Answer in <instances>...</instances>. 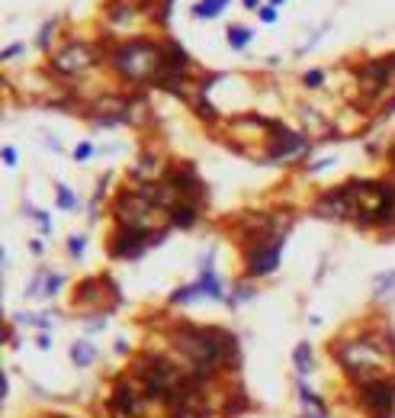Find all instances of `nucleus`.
<instances>
[{"label":"nucleus","instance_id":"f257e3e1","mask_svg":"<svg viewBox=\"0 0 395 418\" xmlns=\"http://www.w3.org/2000/svg\"><path fill=\"white\" fill-rule=\"evenodd\" d=\"M174 344L190 361V373L196 380L215 376L222 367L238 364V341L225 328H202V325H180L174 331Z\"/></svg>","mask_w":395,"mask_h":418},{"label":"nucleus","instance_id":"f03ea898","mask_svg":"<svg viewBox=\"0 0 395 418\" xmlns=\"http://www.w3.org/2000/svg\"><path fill=\"white\" fill-rule=\"evenodd\" d=\"M357 193V225L363 229H389L395 225V187L373 184V181H354Z\"/></svg>","mask_w":395,"mask_h":418},{"label":"nucleus","instance_id":"7ed1b4c3","mask_svg":"<svg viewBox=\"0 0 395 418\" xmlns=\"http://www.w3.org/2000/svg\"><path fill=\"white\" fill-rule=\"evenodd\" d=\"M110 65L129 81H154L161 74V65H164V45L141 42V39L116 45L110 52Z\"/></svg>","mask_w":395,"mask_h":418},{"label":"nucleus","instance_id":"20e7f679","mask_svg":"<svg viewBox=\"0 0 395 418\" xmlns=\"http://www.w3.org/2000/svg\"><path fill=\"white\" fill-rule=\"evenodd\" d=\"M161 206L154 203L145 187H135V190H122V193L116 196L113 203V216L119 225H126V229H141V232H164L161 225H154L158 219Z\"/></svg>","mask_w":395,"mask_h":418},{"label":"nucleus","instance_id":"39448f33","mask_svg":"<svg viewBox=\"0 0 395 418\" xmlns=\"http://www.w3.org/2000/svg\"><path fill=\"white\" fill-rule=\"evenodd\" d=\"M315 216L318 219H334V222H344V219L357 222V193H354V187L338 184V187H331L328 193H321L315 200Z\"/></svg>","mask_w":395,"mask_h":418},{"label":"nucleus","instance_id":"423d86ee","mask_svg":"<svg viewBox=\"0 0 395 418\" xmlns=\"http://www.w3.org/2000/svg\"><path fill=\"white\" fill-rule=\"evenodd\" d=\"M267 132H273L270 148H267V161H273V164H289L293 158H302L308 151V138L299 132H289L280 123H267Z\"/></svg>","mask_w":395,"mask_h":418},{"label":"nucleus","instance_id":"0eeeda50","mask_svg":"<svg viewBox=\"0 0 395 418\" xmlns=\"http://www.w3.org/2000/svg\"><path fill=\"white\" fill-rule=\"evenodd\" d=\"M100 62V49L90 42H68L65 49H58L52 58V68L58 74H80Z\"/></svg>","mask_w":395,"mask_h":418},{"label":"nucleus","instance_id":"6e6552de","mask_svg":"<svg viewBox=\"0 0 395 418\" xmlns=\"http://www.w3.org/2000/svg\"><path fill=\"white\" fill-rule=\"evenodd\" d=\"M360 402L373 418H392V412H395V383H389L386 376L366 380V383H360Z\"/></svg>","mask_w":395,"mask_h":418},{"label":"nucleus","instance_id":"1a4fd4ad","mask_svg":"<svg viewBox=\"0 0 395 418\" xmlns=\"http://www.w3.org/2000/svg\"><path fill=\"white\" fill-rule=\"evenodd\" d=\"M161 238H164V232H141V229H126V225H119V229L113 232L110 254L113 257H138L141 251L158 245Z\"/></svg>","mask_w":395,"mask_h":418},{"label":"nucleus","instance_id":"9d476101","mask_svg":"<svg viewBox=\"0 0 395 418\" xmlns=\"http://www.w3.org/2000/svg\"><path fill=\"white\" fill-rule=\"evenodd\" d=\"M164 187L171 190L177 200H190V203H199V206H202V200H206V187H202V181L196 177L193 164H180V167H174V171H167Z\"/></svg>","mask_w":395,"mask_h":418},{"label":"nucleus","instance_id":"9b49d317","mask_svg":"<svg viewBox=\"0 0 395 418\" xmlns=\"http://www.w3.org/2000/svg\"><path fill=\"white\" fill-rule=\"evenodd\" d=\"M392 71H395V55H392V62H386V58H373V62H366L360 71H357V81H360L366 100L379 97V93L389 87L392 84Z\"/></svg>","mask_w":395,"mask_h":418},{"label":"nucleus","instance_id":"f8f14e48","mask_svg":"<svg viewBox=\"0 0 395 418\" xmlns=\"http://www.w3.org/2000/svg\"><path fill=\"white\" fill-rule=\"evenodd\" d=\"M199 219V203H190V200H177L171 209H167V222L177 225V229H190L196 225Z\"/></svg>","mask_w":395,"mask_h":418},{"label":"nucleus","instance_id":"ddd939ff","mask_svg":"<svg viewBox=\"0 0 395 418\" xmlns=\"http://www.w3.org/2000/svg\"><path fill=\"white\" fill-rule=\"evenodd\" d=\"M71 361H74V367L87 370L93 361H97V348H93L90 341H74L71 344Z\"/></svg>","mask_w":395,"mask_h":418},{"label":"nucleus","instance_id":"4468645a","mask_svg":"<svg viewBox=\"0 0 395 418\" xmlns=\"http://www.w3.org/2000/svg\"><path fill=\"white\" fill-rule=\"evenodd\" d=\"M225 7H228V0H199V4L193 7V16H199V19H212V16H219Z\"/></svg>","mask_w":395,"mask_h":418},{"label":"nucleus","instance_id":"2eb2a0df","mask_svg":"<svg viewBox=\"0 0 395 418\" xmlns=\"http://www.w3.org/2000/svg\"><path fill=\"white\" fill-rule=\"evenodd\" d=\"M293 361H296V367H299V373H312V344L308 341H302V344H296V354H293Z\"/></svg>","mask_w":395,"mask_h":418},{"label":"nucleus","instance_id":"dca6fc26","mask_svg":"<svg viewBox=\"0 0 395 418\" xmlns=\"http://www.w3.org/2000/svg\"><path fill=\"white\" fill-rule=\"evenodd\" d=\"M251 39H254V32H251L247 26H232V29H228V45H232V49H238V52L247 49Z\"/></svg>","mask_w":395,"mask_h":418},{"label":"nucleus","instance_id":"f3484780","mask_svg":"<svg viewBox=\"0 0 395 418\" xmlns=\"http://www.w3.org/2000/svg\"><path fill=\"white\" fill-rule=\"evenodd\" d=\"M58 206H61L65 212L77 206V196H74V190H71V187H65V184H58Z\"/></svg>","mask_w":395,"mask_h":418},{"label":"nucleus","instance_id":"a211bd4d","mask_svg":"<svg viewBox=\"0 0 395 418\" xmlns=\"http://www.w3.org/2000/svg\"><path fill=\"white\" fill-rule=\"evenodd\" d=\"M84 248H87V238H84V235H71V238H68V254H71V257H80Z\"/></svg>","mask_w":395,"mask_h":418},{"label":"nucleus","instance_id":"6ab92c4d","mask_svg":"<svg viewBox=\"0 0 395 418\" xmlns=\"http://www.w3.org/2000/svg\"><path fill=\"white\" fill-rule=\"evenodd\" d=\"M302 84H305L308 90H318L321 84H325V71H321V68H315V71H308V74L302 77Z\"/></svg>","mask_w":395,"mask_h":418},{"label":"nucleus","instance_id":"aec40b11","mask_svg":"<svg viewBox=\"0 0 395 418\" xmlns=\"http://www.w3.org/2000/svg\"><path fill=\"white\" fill-rule=\"evenodd\" d=\"M61 286H65V277H61V273H52V277L45 280V296H55Z\"/></svg>","mask_w":395,"mask_h":418},{"label":"nucleus","instance_id":"412c9836","mask_svg":"<svg viewBox=\"0 0 395 418\" xmlns=\"http://www.w3.org/2000/svg\"><path fill=\"white\" fill-rule=\"evenodd\" d=\"M93 151H97V148H93L90 142H80V145L74 148V158L77 161H87V158H93Z\"/></svg>","mask_w":395,"mask_h":418},{"label":"nucleus","instance_id":"4be33fe9","mask_svg":"<svg viewBox=\"0 0 395 418\" xmlns=\"http://www.w3.org/2000/svg\"><path fill=\"white\" fill-rule=\"evenodd\" d=\"M254 296V286H247V283H241L238 290L232 293V303H241V300H251Z\"/></svg>","mask_w":395,"mask_h":418},{"label":"nucleus","instance_id":"5701e85b","mask_svg":"<svg viewBox=\"0 0 395 418\" xmlns=\"http://www.w3.org/2000/svg\"><path fill=\"white\" fill-rule=\"evenodd\" d=\"M257 13H260V19H263V23H277V7H270V4H267V7H260Z\"/></svg>","mask_w":395,"mask_h":418},{"label":"nucleus","instance_id":"b1692460","mask_svg":"<svg viewBox=\"0 0 395 418\" xmlns=\"http://www.w3.org/2000/svg\"><path fill=\"white\" fill-rule=\"evenodd\" d=\"M16 158H19L16 148H4V164H7V167H13V164H16Z\"/></svg>","mask_w":395,"mask_h":418},{"label":"nucleus","instance_id":"393cba45","mask_svg":"<svg viewBox=\"0 0 395 418\" xmlns=\"http://www.w3.org/2000/svg\"><path fill=\"white\" fill-rule=\"evenodd\" d=\"M103 325H106V319H103V315H100V319H93V322H84V328H87V331H100Z\"/></svg>","mask_w":395,"mask_h":418},{"label":"nucleus","instance_id":"a878e982","mask_svg":"<svg viewBox=\"0 0 395 418\" xmlns=\"http://www.w3.org/2000/svg\"><path fill=\"white\" fill-rule=\"evenodd\" d=\"M13 55H23V45H10V49H4V62H10Z\"/></svg>","mask_w":395,"mask_h":418},{"label":"nucleus","instance_id":"bb28decb","mask_svg":"<svg viewBox=\"0 0 395 418\" xmlns=\"http://www.w3.org/2000/svg\"><path fill=\"white\" fill-rule=\"evenodd\" d=\"M10 396V380H7V373L0 376V399H7Z\"/></svg>","mask_w":395,"mask_h":418},{"label":"nucleus","instance_id":"cd10ccee","mask_svg":"<svg viewBox=\"0 0 395 418\" xmlns=\"http://www.w3.org/2000/svg\"><path fill=\"white\" fill-rule=\"evenodd\" d=\"M35 344H39L42 351H49V348H52V338H49V334H39V338H35Z\"/></svg>","mask_w":395,"mask_h":418},{"label":"nucleus","instance_id":"c85d7f7f","mask_svg":"<svg viewBox=\"0 0 395 418\" xmlns=\"http://www.w3.org/2000/svg\"><path fill=\"white\" fill-rule=\"evenodd\" d=\"M244 10H260V0H241Z\"/></svg>","mask_w":395,"mask_h":418},{"label":"nucleus","instance_id":"c756f323","mask_svg":"<svg viewBox=\"0 0 395 418\" xmlns=\"http://www.w3.org/2000/svg\"><path fill=\"white\" fill-rule=\"evenodd\" d=\"M305 418H325V412H312V415H305Z\"/></svg>","mask_w":395,"mask_h":418},{"label":"nucleus","instance_id":"7c9ffc66","mask_svg":"<svg viewBox=\"0 0 395 418\" xmlns=\"http://www.w3.org/2000/svg\"><path fill=\"white\" fill-rule=\"evenodd\" d=\"M283 4V0H270V7H280Z\"/></svg>","mask_w":395,"mask_h":418}]
</instances>
